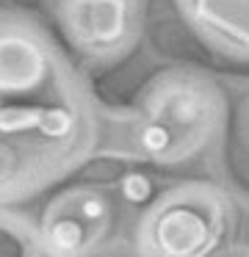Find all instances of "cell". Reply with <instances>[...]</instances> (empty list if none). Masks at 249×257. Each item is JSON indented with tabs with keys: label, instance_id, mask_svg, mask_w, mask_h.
Masks as SVG:
<instances>
[{
	"label": "cell",
	"instance_id": "cell-5",
	"mask_svg": "<svg viewBox=\"0 0 249 257\" xmlns=\"http://www.w3.org/2000/svg\"><path fill=\"white\" fill-rule=\"evenodd\" d=\"M50 240H53V246H58V249H77V246H83V240H86V229H83V224L75 221V218H61V221H55L53 229H50Z\"/></svg>",
	"mask_w": 249,
	"mask_h": 257
},
{
	"label": "cell",
	"instance_id": "cell-7",
	"mask_svg": "<svg viewBox=\"0 0 249 257\" xmlns=\"http://www.w3.org/2000/svg\"><path fill=\"white\" fill-rule=\"evenodd\" d=\"M122 196H125L127 202H147L149 196H152V185H149V180L141 177V174H127V177L122 180Z\"/></svg>",
	"mask_w": 249,
	"mask_h": 257
},
{
	"label": "cell",
	"instance_id": "cell-4",
	"mask_svg": "<svg viewBox=\"0 0 249 257\" xmlns=\"http://www.w3.org/2000/svg\"><path fill=\"white\" fill-rule=\"evenodd\" d=\"M199 17L249 47V0H197Z\"/></svg>",
	"mask_w": 249,
	"mask_h": 257
},
{
	"label": "cell",
	"instance_id": "cell-3",
	"mask_svg": "<svg viewBox=\"0 0 249 257\" xmlns=\"http://www.w3.org/2000/svg\"><path fill=\"white\" fill-rule=\"evenodd\" d=\"M158 246L172 254H188V251L205 249V243L210 240L208 224L191 207H175L158 221Z\"/></svg>",
	"mask_w": 249,
	"mask_h": 257
},
{
	"label": "cell",
	"instance_id": "cell-6",
	"mask_svg": "<svg viewBox=\"0 0 249 257\" xmlns=\"http://www.w3.org/2000/svg\"><path fill=\"white\" fill-rule=\"evenodd\" d=\"M80 216H83V221H89V224H105L108 216H111V207H108V202H105L103 196L92 194V196H83Z\"/></svg>",
	"mask_w": 249,
	"mask_h": 257
},
{
	"label": "cell",
	"instance_id": "cell-1",
	"mask_svg": "<svg viewBox=\"0 0 249 257\" xmlns=\"http://www.w3.org/2000/svg\"><path fill=\"white\" fill-rule=\"evenodd\" d=\"M130 3L127 0H66L64 28L83 50L114 47L127 34Z\"/></svg>",
	"mask_w": 249,
	"mask_h": 257
},
{
	"label": "cell",
	"instance_id": "cell-2",
	"mask_svg": "<svg viewBox=\"0 0 249 257\" xmlns=\"http://www.w3.org/2000/svg\"><path fill=\"white\" fill-rule=\"evenodd\" d=\"M44 72L39 47L20 36H0V91L31 89Z\"/></svg>",
	"mask_w": 249,
	"mask_h": 257
}]
</instances>
